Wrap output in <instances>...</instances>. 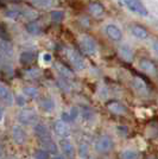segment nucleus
<instances>
[{
    "label": "nucleus",
    "mask_w": 158,
    "mask_h": 159,
    "mask_svg": "<svg viewBox=\"0 0 158 159\" xmlns=\"http://www.w3.org/2000/svg\"><path fill=\"white\" fill-rule=\"evenodd\" d=\"M67 55H68V60L70 62V64L74 66V69L81 71L86 68V62L83 60V57L79 53V51H76L74 49H69L67 51Z\"/></svg>",
    "instance_id": "obj_1"
},
{
    "label": "nucleus",
    "mask_w": 158,
    "mask_h": 159,
    "mask_svg": "<svg viewBox=\"0 0 158 159\" xmlns=\"http://www.w3.org/2000/svg\"><path fill=\"white\" fill-rule=\"evenodd\" d=\"M79 45L86 55H95L98 50L94 39L89 36H81L79 39Z\"/></svg>",
    "instance_id": "obj_2"
},
{
    "label": "nucleus",
    "mask_w": 158,
    "mask_h": 159,
    "mask_svg": "<svg viewBox=\"0 0 158 159\" xmlns=\"http://www.w3.org/2000/svg\"><path fill=\"white\" fill-rule=\"evenodd\" d=\"M18 121L21 125H33L38 121V114L33 109H23L18 114Z\"/></svg>",
    "instance_id": "obj_3"
},
{
    "label": "nucleus",
    "mask_w": 158,
    "mask_h": 159,
    "mask_svg": "<svg viewBox=\"0 0 158 159\" xmlns=\"http://www.w3.org/2000/svg\"><path fill=\"white\" fill-rule=\"evenodd\" d=\"M125 5L127 6V8L134 12V13L139 14V16H147V8L143 4L142 0H124Z\"/></svg>",
    "instance_id": "obj_4"
},
{
    "label": "nucleus",
    "mask_w": 158,
    "mask_h": 159,
    "mask_svg": "<svg viewBox=\"0 0 158 159\" xmlns=\"http://www.w3.org/2000/svg\"><path fill=\"white\" fill-rule=\"evenodd\" d=\"M95 148L100 153H107L113 148V140L108 135H101L95 143Z\"/></svg>",
    "instance_id": "obj_5"
},
{
    "label": "nucleus",
    "mask_w": 158,
    "mask_h": 159,
    "mask_svg": "<svg viewBox=\"0 0 158 159\" xmlns=\"http://www.w3.org/2000/svg\"><path fill=\"white\" fill-rule=\"evenodd\" d=\"M0 99H1V102L7 107H11L14 102V98L12 95V92L7 88L5 84H1L0 86Z\"/></svg>",
    "instance_id": "obj_6"
},
{
    "label": "nucleus",
    "mask_w": 158,
    "mask_h": 159,
    "mask_svg": "<svg viewBox=\"0 0 158 159\" xmlns=\"http://www.w3.org/2000/svg\"><path fill=\"white\" fill-rule=\"evenodd\" d=\"M106 34L108 36V38H111L114 42H119V40L123 38V33H121V30L119 29L117 25L114 24H109L107 25L105 29Z\"/></svg>",
    "instance_id": "obj_7"
},
{
    "label": "nucleus",
    "mask_w": 158,
    "mask_h": 159,
    "mask_svg": "<svg viewBox=\"0 0 158 159\" xmlns=\"http://www.w3.org/2000/svg\"><path fill=\"white\" fill-rule=\"evenodd\" d=\"M139 66H140V69H142L144 73L149 74V75L155 76V75L158 74L157 66L150 60H142L139 62Z\"/></svg>",
    "instance_id": "obj_8"
},
{
    "label": "nucleus",
    "mask_w": 158,
    "mask_h": 159,
    "mask_svg": "<svg viewBox=\"0 0 158 159\" xmlns=\"http://www.w3.org/2000/svg\"><path fill=\"white\" fill-rule=\"evenodd\" d=\"M107 109L111 113L115 114V115H125L127 113V108L124 103L118 102V101H112L107 105Z\"/></svg>",
    "instance_id": "obj_9"
},
{
    "label": "nucleus",
    "mask_w": 158,
    "mask_h": 159,
    "mask_svg": "<svg viewBox=\"0 0 158 159\" xmlns=\"http://www.w3.org/2000/svg\"><path fill=\"white\" fill-rule=\"evenodd\" d=\"M12 138L16 144L23 145L26 141V133L20 126H14L12 128Z\"/></svg>",
    "instance_id": "obj_10"
},
{
    "label": "nucleus",
    "mask_w": 158,
    "mask_h": 159,
    "mask_svg": "<svg viewBox=\"0 0 158 159\" xmlns=\"http://www.w3.org/2000/svg\"><path fill=\"white\" fill-rule=\"evenodd\" d=\"M55 132L57 135L62 137V138H67L69 134H70V128L68 126V124L59 120V121H56L55 122Z\"/></svg>",
    "instance_id": "obj_11"
},
{
    "label": "nucleus",
    "mask_w": 158,
    "mask_h": 159,
    "mask_svg": "<svg viewBox=\"0 0 158 159\" xmlns=\"http://www.w3.org/2000/svg\"><path fill=\"white\" fill-rule=\"evenodd\" d=\"M33 131H35V134H36L40 140H45V139H50V138H51L49 128H48L45 125H43V124H36V126L33 127Z\"/></svg>",
    "instance_id": "obj_12"
},
{
    "label": "nucleus",
    "mask_w": 158,
    "mask_h": 159,
    "mask_svg": "<svg viewBox=\"0 0 158 159\" xmlns=\"http://www.w3.org/2000/svg\"><path fill=\"white\" fill-rule=\"evenodd\" d=\"M132 87H133V89H134L139 95H142V96L149 94V88H147L146 83H145L142 79L136 77V79L132 81Z\"/></svg>",
    "instance_id": "obj_13"
},
{
    "label": "nucleus",
    "mask_w": 158,
    "mask_h": 159,
    "mask_svg": "<svg viewBox=\"0 0 158 159\" xmlns=\"http://www.w3.org/2000/svg\"><path fill=\"white\" fill-rule=\"evenodd\" d=\"M0 50H1V56L2 58H11L13 56V49L10 42L1 38L0 40Z\"/></svg>",
    "instance_id": "obj_14"
},
{
    "label": "nucleus",
    "mask_w": 158,
    "mask_h": 159,
    "mask_svg": "<svg viewBox=\"0 0 158 159\" xmlns=\"http://www.w3.org/2000/svg\"><path fill=\"white\" fill-rule=\"evenodd\" d=\"M40 106L44 112H53L55 109V101L50 96H45L40 100Z\"/></svg>",
    "instance_id": "obj_15"
},
{
    "label": "nucleus",
    "mask_w": 158,
    "mask_h": 159,
    "mask_svg": "<svg viewBox=\"0 0 158 159\" xmlns=\"http://www.w3.org/2000/svg\"><path fill=\"white\" fill-rule=\"evenodd\" d=\"M131 32L138 39H146L147 36H149L147 30L144 26H140V25H133L131 29Z\"/></svg>",
    "instance_id": "obj_16"
},
{
    "label": "nucleus",
    "mask_w": 158,
    "mask_h": 159,
    "mask_svg": "<svg viewBox=\"0 0 158 159\" xmlns=\"http://www.w3.org/2000/svg\"><path fill=\"white\" fill-rule=\"evenodd\" d=\"M88 10H89V12H91L93 16H95V17L101 16V14L105 12V7L102 6V4H100L99 1H93V2H91V4L88 5Z\"/></svg>",
    "instance_id": "obj_17"
},
{
    "label": "nucleus",
    "mask_w": 158,
    "mask_h": 159,
    "mask_svg": "<svg viewBox=\"0 0 158 159\" xmlns=\"http://www.w3.org/2000/svg\"><path fill=\"white\" fill-rule=\"evenodd\" d=\"M56 71H57L59 76L63 77V79L70 80L74 77V73H72V70H70L69 68H67V66H62V64H56Z\"/></svg>",
    "instance_id": "obj_18"
},
{
    "label": "nucleus",
    "mask_w": 158,
    "mask_h": 159,
    "mask_svg": "<svg viewBox=\"0 0 158 159\" xmlns=\"http://www.w3.org/2000/svg\"><path fill=\"white\" fill-rule=\"evenodd\" d=\"M61 148H62V151H63V153L66 154L67 157H72L74 153H75L74 146H72V143L68 141V140H62V141H61Z\"/></svg>",
    "instance_id": "obj_19"
},
{
    "label": "nucleus",
    "mask_w": 158,
    "mask_h": 159,
    "mask_svg": "<svg viewBox=\"0 0 158 159\" xmlns=\"http://www.w3.org/2000/svg\"><path fill=\"white\" fill-rule=\"evenodd\" d=\"M42 143V146L44 147V150L48 151L49 153H57V145L53 141V139H45V140H40Z\"/></svg>",
    "instance_id": "obj_20"
},
{
    "label": "nucleus",
    "mask_w": 158,
    "mask_h": 159,
    "mask_svg": "<svg viewBox=\"0 0 158 159\" xmlns=\"http://www.w3.org/2000/svg\"><path fill=\"white\" fill-rule=\"evenodd\" d=\"M19 61L21 64L29 66V64H31L33 61H35V53L31 52V51H25V52H23L20 55Z\"/></svg>",
    "instance_id": "obj_21"
},
{
    "label": "nucleus",
    "mask_w": 158,
    "mask_h": 159,
    "mask_svg": "<svg viewBox=\"0 0 158 159\" xmlns=\"http://www.w3.org/2000/svg\"><path fill=\"white\" fill-rule=\"evenodd\" d=\"M26 31L32 36H37L42 32V29H40V25L37 21H31L26 25Z\"/></svg>",
    "instance_id": "obj_22"
},
{
    "label": "nucleus",
    "mask_w": 158,
    "mask_h": 159,
    "mask_svg": "<svg viewBox=\"0 0 158 159\" xmlns=\"http://www.w3.org/2000/svg\"><path fill=\"white\" fill-rule=\"evenodd\" d=\"M23 95H25L26 98H30V99H37L40 96V92H38V89H36L33 87H24Z\"/></svg>",
    "instance_id": "obj_23"
},
{
    "label": "nucleus",
    "mask_w": 158,
    "mask_h": 159,
    "mask_svg": "<svg viewBox=\"0 0 158 159\" xmlns=\"http://www.w3.org/2000/svg\"><path fill=\"white\" fill-rule=\"evenodd\" d=\"M120 56L125 61H131L133 55H132V51L130 48L126 47V45H123V47L120 48Z\"/></svg>",
    "instance_id": "obj_24"
},
{
    "label": "nucleus",
    "mask_w": 158,
    "mask_h": 159,
    "mask_svg": "<svg viewBox=\"0 0 158 159\" xmlns=\"http://www.w3.org/2000/svg\"><path fill=\"white\" fill-rule=\"evenodd\" d=\"M5 16H6L7 18H10V19H18L19 17L23 16V12L20 11V10H14V8H11V10H7L6 12H5Z\"/></svg>",
    "instance_id": "obj_25"
},
{
    "label": "nucleus",
    "mask_w": 158,
    "mask_h": 159,
    "mask_svg": "<svg viewBox=\"0 0 158 159\" xmlns=\"http://www.w3.org/2000/svg\"><path fill=\"white\" fill-rule=\"evenodd\" d=\"M40 75V70L37 69V68H31L25 71V77L30 80H35V79H38Z\"/></svg>",
    "instance_id": "obj_26"
},
{
    "label": "nucleus",
    "mask_w": 158,
    "mask_h": 159,
    "mask_svg": "<svg viewBox=\"0 0 158 159\" xmlns=\"http://www.w3.org/2000/svg\"><path fill=\"white\" fill-rule=\"evenodd\" d=\"M50 17H51V19H53V21H55V23H61L62 20L64 19V17H66V14H64V12L63 11H53L51 13H50Z\"/></svg>",
    "instance_id": "obj_27"
},
{
    "label": "nucleus",
    "mask_w": 158,
    "mask_h": 159,
    "mask_svg": "<svg viewBox=\"0 0 158 159\" xmlns=\"http://www.w3.org/2000/svg\"><path fill=\"white\" fill-rule=\"evenodd\" d=\"M120 159H138V153L132 150H126L120 154Z\"/></svg>",
    "instance_id": "obj_28"
},
{
    "label": "nucleus",
    "mask_w": 158,
    "mask_h": 159,
    "mask_svg": "<svg viewBox=\"0 0 158 159\" xmlns=\"http://www.w3.org/2000/svg\"><path fill=\"white\" fill-rule=\"evenodd\" d=\"M57 84L61 89H63L64 92H70V83H69V81L67 79H63V77H61V79L57 81Z\"/></svg>",
    "instance_id": "obj_29"
},
{
    "label": "nucleus",
    "mask_w": 158,
    "mask_h": 159,
    "mask_svg": "<svg viewBox=\"0 0 158 159\" xmlns=\"http://www.w3.org/2000/svg\"><path fill=\"white\" fill-rule=\"evenodd\" d=\"M35 158L36 159H49V152L45 150H38L35 153Z\"/></svg>",
    "instance_id": "obj_30"
},
{
    "label": "nucleus",
    "mask_w": 158,
    "mask_h": 159,
    "mask_svg": "<svg viewBox=\"0 0 158 159\" xmlns=\"http://www.w3.org/2000/svg\"><path fill=\"white\" fill-rule=\"evenodd\" d=\"M33 2L40 7H49L51 5V0H33Z\"/></svg>",
    "instance_id": "obj_31"
},
{
    "label": "nucleus",
    "mask_w": 158,
    "mask_h": 159,
    "mask_svg": "<svg viewBox=\"0 0 158 159\" xmlns=\"http://www.w3.org/2000/svg\"><path fill=\"white\" fill-rule=\"evenodd\" d=\"M62 121H64V122H67V124H69V122H72V121H74V120H72L70 113L64 112L63 114H62Z\"/></svg>",
    "instance_id": "obj_32"
},
{
    "label": "nucleus",
    "mask_w": 158,
    "mask_h": 159,
    "mask_svg": "<svg viewBox=\"0 0 158 159\" xmlns=\"http://www.w3.org/2000/svg\"><path fill=\"white\" fill-rule=\"evenodd\" d=\"M87 153H88V147H87V145L82 144L80 146V156L82 158H85V157H87Z\"/></svg>",
    "instance_id": "obj_33"
},
{
    "label": "nucleus",
    "mask_w": 158,
    "mask_h": 159,
    "mask_svg": "<svg viewBox=\"0 0 158 159\" xmlns=\"http://www.w3.org/2000/svg\"><path fill=\"white\" fill-rule=\"evenodd\" d=\"M82 114H83V118L85 119H91V118H93V112L89 109V108H83V112H82Z\"/></svg>",
    "instance_id": "obj_34"
},
{
    "label": "nucleus",
    "mask_w": 158,
    "mask_h": 159,
    "mask_svg": "<svg viewBox=\"0 0 158 159\" xmlns=\"http://www.w3.org/2000/svg\"><path fill=\"white\" fill-rule=\"evenodd\" d=\"M16 102L18 106H24L25 105V95H18L16 98Z\"/></svg>",
    "instance_id": "obj_35"
},
{
    "label": "nucleus",
    "mask_w": 158,
    "mask_h": 159,
    "mask_svg": "<svg viewBox=\"0 0 158 159\" xmlns=\"http://www.w3.org/2000/svg\"><path fill=\"white\" fill-rule=\"evenodd\" d=\"M70 115H72V120H75L76 118H77V115H79V111L74 107V108H72V111H70Z\"/></svg>",
    "instance_id": "obj_36"
},
{
    "label": "nucleus",
    "mask_w": 158,
    "mask_h": 159,
    "mask_svg": "<svg viewBox=\"0 0 158 159\" xmlns=\"http://www.w3.org/2000/svg\"><path fill=\"white\" fill-rule=\"evenodd\" d=\"M43 60H44L45 63H50V62L53 61V57H51L50 53H44V55H43Z\"/></svg>",
    "instance_id": "obj_37"
},
{
    "label": "nucleus",
    "mask_w": 158,
    "mask_h": 159,
    "mask_svg": "<svg viewBox=\"0 0 158 159\" xmlns=\"http://www.w3.org/2000/svg\"><path fill=\"white\" fill-rule=\"evenodd\" d=\"M152 48H153V51L158 55V40L153 42V45H152Z\"/></svg>",
    "instance_id": "obj_38"
},
{
    "label": "nucleus",
    "mask_w": 158,
    "mask_h": 159,
    "mask_svg": "<svg viewBox=\"0 0 158 159\" xmlns=\"http://www.w3.org/2000/svg\"><path fill=\"white\" fill-rule=\"evenodd\" d=\"M53 159H64V157H63V156H56Z\"/></svg>",
    "instance_id": "obj_39"
}]
</instances>
